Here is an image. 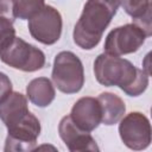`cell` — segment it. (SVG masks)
Segmentation results:
<instances>
[{
  "instance_id": "1",
  "label": "cell",
  "mask_w": 152,
  "mask_h": 152,
  "mask_svg": "<svg viewBox=\"0 0 152 152\" xmlns=\"http://www.w3.org/2000/svg\"><path fill=\"white\" fill-rule=\"evenodd\" d=\"M96 81L104 87H119L129 96L141 95L148 87V74L120 56L100 53L94 61Z\"/></svg>"
},
{
  "instance_id": "2",
  "label": "cell",
  "mask_w": 152,
  "mask_h": 152,
  "mask_svg": "<svg viewBox=\"0 0 152 152\" xmlns=\"http://www.w3.org/2000/svg\"><path fill=\"white\" fill-rule=\"evenodd\" d=\"M120 7V0H87L77 20L72 38L84 50L94 49L102 39L103 32Z\"/></svg>"
},
{
  "instance_id": "3",
  "label": "cell",
  "mask_w": 152,
  "mask_h": 152,
  "mask_svg": "<svg viewBox=\"0 0 152 152\" xmlns=\"http://www.w3.org/2000/svg\"><path fill=\"white\" fill-rule=\"evenodd\" d=\"M52 82L64 94L78 93L84 84V69L81 59L71 51L56 55L52 65Z\"/></svg>"
},
{
  "instance_id": "4",
  "label": "cell",
  "mask_w": 152,
  "mask_h": 152,
  "mask_svg": "<svg viewBox=\"0 0 152 152\" xmlns=\"http://www.w3.org/2000/svg\"><path fill=\"white\" fill-rule=\"evenodd\" d=\"M0 59L10 66L26 72L40 70L45 65L44 52L19 37H13L0 48Z\"/></svg>"
},
{
  "instance_id": "5",
  "label": "cell",
  "mask_w": 152,
  "mask_h": 152,
  "mask_svg": "<svg viewBox=\"0 0 152 152\" xmlns=\"http://www.w3.org/2000/svg\"><path fill=\"white\" fill-rule=\"evenodd\" d=\"M119 135L131 150L141 151L151 144V124L148 118L140 112H131L119 121Z\"/></svg>"
},
{
  "instance_id": "6",
  "label": "cell",
  "mask_w": 152,
  "mask_h": 152,
  "mask_svg": "<svg viewBox=\"0 0 152 152\" xmlns=\"http://www.w3.org/2000/svg\"><path fill=\"white\" fill-rule=\"evenodd\" d=\"M145 32L135 24H126L113 28L106 37L104 52L114 56H124L137 52L146 39Z\"/></svg>"
},
{
  "instance_id": "7",
  "label": "cell",
  "mask_w": 152,
  "mask_h": 152,
  "mask_svg": "<svg viewBox=\"0 0 152 152\" xmlns=\"http://www.w3.org/2000/svg\"><path fill=\"white\" fill-rule=\"evenodd\" d=\"M63 20L61 13L52 6L45 5L34 17L28 19V31L32 38L44 45H52L61 38Z\"/></svg>"
},
{
  "instance_id": "8",
  "label": "cell",
  "mask_w": 152,
  "mask_h": 152,
  "mask_svg": "<svg viewBox=\"0 0 152 152\" xmlns=\"http://www.w3.org/2000/svg\"><path fill=\"white\" fill-rule=\"evenodd\" d=\"M7 133L4 147L5 152L33 151L40 134V122L31 112H28L19 122L8 127Z\"/></svg>"
},
{
  "instance_id": "9",
  "label": "cell",
  "mask_w": 152,
  "mask_h": 152,
  "mask_svg": "<svg viewBox=\"0 0 152 152\" xmlns=\"http://www.w3.org/2000/svg\"><path fill=\"white\" fill-rule=\"evenodd\" d=\"M58 134L68 150L71 152L100 150L95 139L90 135V132H86L76 126L70 115H65L61 119L58 125Z\"/></svg>"
},
{
  "instance_id": "10",
  "label": "cell",
  "mask_w": 152,
  "mask_h": 152,
  "mask_svg": "<svg viewBox=\"0 0 152 152\" xmlns=\"http://www.w3.org/2000/svg\"><path fill=\"white\" fill-rule=\"evenodd\" d=\"M70 118L81 129L93 132L101 124V108L97 99L91 96L78 99L71 108Z\"/></svg>"
},
{
  "instance_id": "11",
  "label": "cell",
  "mask_w": 152,
  "mask_h": 152,
  "mask_svg": "<svg viewBox=\"0 0 152 152\" xmlns=\"http://www.w3.org/2000/svg\"><path fill=\"white\" fill-rule=\"evenodd\" d=\"M28 112L27 97L19 91H12L0 103V120L7 128L19 122Z\"/></svg>"
},
{
  "instance_id": "12",
  "label": "cell",
  "mask_w": 152,
  "mask_h": 152,
  "mask_svg": "<svg viewBox=\"0 0 152 152\" xmlns=\"http://www.w3.org/2000/svg\"><path fill=\"white\" fill-rule=\"evenodd\" d=\"M97 101L101 108V122L107 126L118 124L126 112L124 100L114 93H101L97 96Z\"/></svg>"
},
{
  "instance_id": "13",
  "label": "cell",
  "mask_w": 152,
  "mask_h": 152,
  "mask_svg": "<svg viewBox=\"0 0 152 152\" xmlns=\"http://www.w3.org/2000/svg\"><path fill=\"white\" fill-rule=\"evenodd\" d=\"M26 96L34 106L45 108L55 100L56 90L48 77H37L28 82L26 87Z\"/></svg>"
},
{
  "instance_id": "14",
  "label": "cell",
  "mask_w": 152,
  "mask_h": 152,
  "mask_svg": "<svg viewBox=\"0 0 152 152\" xmlns=\"http://www.w3.org/2000/svg\"><path fill=\"white\" fill-rule=\"evenodd\" d=\"M45 6V0H15L14 15L21 20H28L39 13Z\"/></svg>"
},
{
  "instance_id": "15",
  "label": "cell",
  "mask_w": 152,
  "mask_h": 152,
  "mask_svg": "<svg viewBox=\"0 0 152 152\" xmlns=\"http://www.w3.org/2000/svg\"><path fill=\"white\" fill-rule=\"evenodd\" d=\"M120 5L132 20L151 13V0H120Z\"/></svg>"
},
{
  "instance_id": "16",
  "label": "cell",
  "mask_w": 152,
  "mask_h": 152,
  "mask_svg": "<svg viewBox=\"0 0 152 152\" xmlns=\"http://www.w3.org/2000/svg\"><path fill=\"white\" fill-rule=\"evenodd\" d=\"M14 20L0 17V48L15 37V28L13 26Z\"/></svg>"
},
{
  "instance_id": "17",
  "label": "cell",
  "mask_w": 152,
  "mask_h": 152,
  "mask_svg": "<svg viewBox=\"0 0 152 152\" xmlns=\"http://www.w3.org/2000/svg\"><path fill=\"white\" fill-rule=\"evenodd\" d=\"M12 93V82L10 77L0 71V103Z\"/></svg>"
},
{
  "instance_id": "18",
  "label": "cell",
  "mask_w": 152,
  "mask_h": 152,
  "mask_svg": "<svg viewBox=\"0 0 152 152\" xmlns=\"http://www.w3.org/2000/svg\"><path fill=\"white\" fill-rule=\"evenodd\" d=\"M14 4L15 0H0V17L14 20Z\"/></svg>"
}]
</instances>
